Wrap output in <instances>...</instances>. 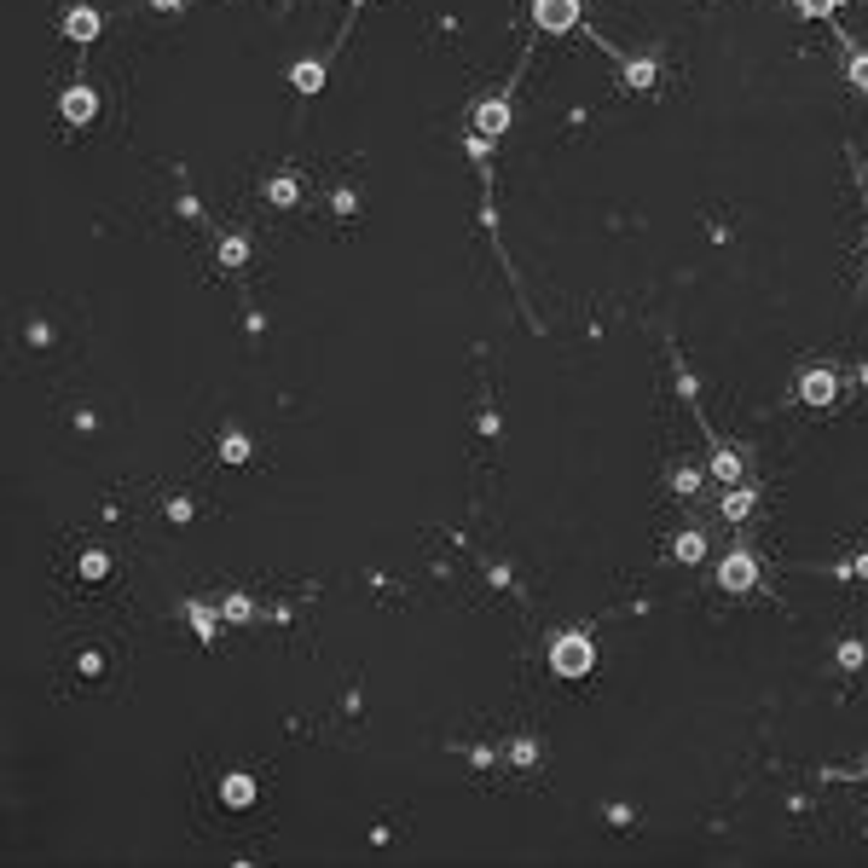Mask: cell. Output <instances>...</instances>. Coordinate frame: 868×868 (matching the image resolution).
Returning <instances> with one entry per match:
<instances>
[{"instance_id":"obj_10","label":"cell","mask_w":868,"mask_h":868,"mask_svg":"<svg viewBox=\"0 0 868 868\" xmlns=\"http://www.w3.org/2000/svg\"><path fill=\"white\" fill-rule=\"evenodd\" d=\"M712 469H718L724 481H735V475H741V458H735V452H724V446H718V452H712Z\"/></svg>"},{"instance_id":"obj_8","label":"cell","mask_w":868,"mask_h":868,"mask_svg":"<svg viewBox=\"0 0 868 868\" xmlns=\"http://www.w3.org/2000/svg\"><path fill=\"white\" fill-rule=\"evenodd\" d=\"M215 261H220V267H244V261H249V238H238V232H232V238H220V244H215Z\"/></svg>"},{"instance_id":"obj_7","label":"cell","mask_w":868,"mask_h":868,"mask_svg":"<svg viewBox=\"0 0 868 868\" xmlns=\"http://www.w3.org/2000/svg\"><path fill=\"white\" fill-rule=\"evenodd\" d=\"M58 105H64V116H70V122H93L99 99H93V87H70V93H64Z\"/></svg>"},{"instance_id":"obj_16","label":"cell","mask_w":868,"mask_h":868,"mask_svg":"<svg viewBox=\"0 0 868 868\" xmlns=\"http://www.w3.org/2000/svg\"><path fill=\"white\" fill-rule=\"evenodd\" d=\"M191 625H197V637H215V614L209 608H191Z\"/></svg>"},{"instance_id":"obj_3","label":"cell","mask_w":868,"mask_h":868,"mask_svg":"<svg viewBox=\"0 0 868 868\" xmlns=\"http://www.w3.org/2000/svg\"><path fill=\"white\" fill-rule=\"evenodd\" d=\"M533 18H539V29L562 35V29L579 24V0H539V6H533Z\"/></svg>"},{"instance_id":"obj_19","label":"cell","mask_w":868,"mask_h":868,"mask_svg":"<svg viewBox=\"0 0 868 868\" xmlns=\"http://www.w3.org/2000/svg\"><path fill=\"white\" fill-rule=\"evenodd\" d=\"M863 782H868V764H863Z\"/></svg>"},{"instance_id":"obj_4","label":"cell","mask_w":868,"mask_h":868,"mask_svg":"<svg viewBox=\"0 0 868 868\" xmlns=\"http://www.w3.org/2000/svg\"><path fill=\"white\" fill-rule=\"evenodd\" d=\"M799 394H805V406H834V394H840V377H834L828 365H816V371H805Z\"/></svg>"},{"instance_id":"obj_17","label":"cell","mask_w":868,"mask_h":868,"mask_svg":"<svg viewBox=\"0 0 868 868\" xmlns=\"http://www.w3.org/2000/svg\"><path fill=\"white\" fill-rule=\"evenodd\" d=\"M840 0H805V12H834Z\"/></svg>"},{"instance_id":"obj_1","label":"cell","mask_w":868,"mask_h":868,"mask_svg":"<svg viewBox=\"0 0 868 868\" xmlns=\"http://www.w3.org/2000/svg\"><path fill=\"white\" fill-rule=\"evenodd\" d=\"M591 660H597V649H591V637H585V631H568V637L550 649V666H556L562 678H585V672H591Z\"/></svg>"},{"instance_id":"obj_12","label":"cell","mask_w":868,"mask_h":868,"mask_svg":"<svg viewBox=\"0 0 868 868\" xmlns=\"http://www.w3.org/2000/svg\"><path fill=\"white\" fill-rule=\"evenodd\" d=\"M747 510H753V492H730V498H724V516L730 521H741Z\"/></svg>"},{"instance_id":"obj_6","label":"cell","mask_w":868,"mask_h":868,"mask_svg":"<svg viewBox=\"0 0 868 868\" xmlns=\"http://www.w3.org/2000/svg\"><path fill=\"white\" fill-rule=\"evenodd\" d=\"M64 35H70V41H93V35H99V12H93V6H70Z\"/></svg>"},{"instance_id":"obj_18","label":"cell","mask_w":868,"mask_h":868,"mask_svg":"<svg viewBox=\"0 0 868 868\" xmlns=\"http://www.w3.org/2000/svg\"><path fill=\"white\" fill-rule=\"evenodd\" d=\"M151 6H157V12H174V6H180V0H151Z\"/></svg>"},{"instance_id":"obj_14","label":"cell","mask_w":868,"mask_h":868,"mask_svg":"<svg viewBox=\"0 0 868 868\" xmlns=\"http://www.w3.org/2000/svg\"><path fill=\"white\" fill-rule=\"evenodd\" d=\"M625 76H631L637 87H649L654 82V64H649V58H637V64H625Z\"/></svg>"},{"instance_id":"obj_5","label":"cell","mask_w":868,"mask_h":868,"mask_svg":"<svg viewBox=\"0 0 868 868\" xmlns=\"http://www.w3.org/2000/svg\"><path fill=\"white\" fill-rule=\"evenodd\" d=\"M475 128H481V139H498L510 128V105H504V99H487V105L475 110Z\"/></svg>"},{"instance_id":"obj_2","label":"cell","mask_w":868,"mask_h":868,"mask_svg":"<svg viewBox=\"0 0 868 868\" xmlns=\"http://www.w3.org/2000/svg\"><path fill=\"white\" fill-rule=\"evenodd\" d=\"M718 585H724V591H735V597H741V591H753V585H759V568H753V556H747V550L724 556V568H718Z\"/></svg>"},{"instance_id":"obj_15","label":"cell","mask_w":868,"mask_h":868,"mask_svg":"<svg viewBox=\"0 0 868 868\" xmlns=\"http://www.w3.org/2000/svg\"><path fill=\"white\" fill-rule=\"evenodd\" d=\"M701 533H683V539H678V556H683V562H695V556H701Z\"/></svg>"},{"instance_id":"obj_9","label":"cell","mask_w":868,"mask_h":868,"mask_svg":"<svg viewBox=\"0 0 868 868\" xmlns=\"http://www.w3.org/2000/svg\"><path fill=\"white\" fill-rule=\"evenodd\" d=\"M319 82H325V64H296V87L319 93Z\"/></svg>"},{"instance_id":"obj_11","label":"cell","mask_w":868,"mask_h":868,"mask_svg":"<svg viewBox=\"0 0 868 868\" xmlns=\"http://www.w3.org/2000/svg\"><path fill=\"white\" fill-rule=\"evenodd\" d=\"M267 197L278 203V209H290V203H296V180H272V186H267Z\"/></svg>"},{"instance_id":"obj_13","label":"cell","mask_w":868,"mask_h":868,"mask_svg":"<svg viewBox=\"0 0 868 868\" xmlns=\"http://www.w3.org/2000/svg\"><path fill=\"white\" fill-rule=\"evenodd\" d=\"M845 70H851V82H857V87H868V53H851V58H845Z\"/></svg>"}]
</instances>
